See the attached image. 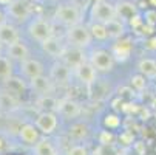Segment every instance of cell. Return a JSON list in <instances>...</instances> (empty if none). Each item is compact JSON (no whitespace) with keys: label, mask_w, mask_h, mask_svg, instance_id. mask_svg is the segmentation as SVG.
Wrapping results in <instances>:
<instances>
[{"label":"cell","mask_w":156,"mask_h":155,"mask_svg":"<svg viewBox=\"0 0 156 155\" xmlns=\"http://www.w3.org/2000/svg\"><path fill=\"white\" fill-rule=\"evenodd\" d=\"M54 19H57L62 25L70 28L73 25L80 24V20H82V9L79 6H76L74 3L59 5L56 13H54Z\"/></svg>","instance_id":"obj_1"},{"label":"cell","mask_w":156,"mask_h":155,"mask_svg":"<svg viewBox=\"0 0 156 155\" xmlns=\"http://www.w3.org/2000/svg\"><path fill=\"white\" fill-rule=\"evenodd\" d=\"M66 40L73 47L87 48V47H90V43L93 40V34H91L90 28L77 24V25H73L68 28V31H66Z\"/></svg>","instance_id":"obj_2"},{"label":"cell","mask_w":156,"mask_h":155,"mask_svg":"<svg viewBox=\"0 0 156 155\" xmlns=\"http://www.w3.org/2000/svg\"><path fill=\"white\" fill-rule=\"evenodd\" d=\"M91 17L94 22L107 24V22L118 17V11H116V6L107 2V0H96L91 8Z\"/></svg>","instance_id":"obj_3"},{"label":"cell","mask_w":156,"mask_h":155,"mask_svg":"<svg viewBox=\"0 0 156 155\" xmlns=\"http://www.w3.org/2000/svg\"><path fill=\"white\" fill-rule=\"evenodd\" d=\"M90 62L94 65V68L101 73H110L115 68L116 57L113 56L111 51L107 50H94L90 54Z\"/></svg>","instance_id":"obj_4"},{"label":"cell","mask_w":156,"mask_h":155,"mask_svg":"<svg viewBox=\"0 0 156 155\" xmlns=\"http://www.w3.org/2000/svg\"><path fill=\"white\" fill-rule=\"evenodd\" d=\"M28 33H30V37L34 39L39 43H42L43 40H47L48 37L54 36L51 22H48L45 19H36V20H33L31 24L28 25Z\"/></svg>","instance_id":"obj_5"},{"label":"cell","mask_w":156,"mask_h":155,"mask_svg":"<svg viewBox=\"0 0 156 155\" xmlns=\"http://www.w3.org/2000/svg\"><path fill=\"white\" fill-rule=\"evenodd\" d=\"M34 124L37 126V129L42 132V134L51 135L53 132L57 129V124H59L57 115H56L54 112H42V113L36 118Z\"/></svg>","instance_id":"obj_6"},{"label":"cell","mask_w":156,"mask_h":155,"mask_svg":"<svg viewBox=\"0 0 156 155\" xmlns=\"http://www.w3.org/2000/svg\"><path fill=\"white\" fill-rule=\"evenodd\" d=\"M56 112L66 120H76L82 115V107L74 99H62V101H59Z\"/></svg>","instance_id":"obj_7"},{"label":"cell","mask_w":156,"mask_h":155,"mask_svg":"<svg viewBox=\"0 0 156 155\" xmlns=\"http://www.w3.org/2000/svg\"><path fill=\"white\" fill-rule=\"evenodd\" d=\"M62 61L68 65L71 70H76L79 65H82L87 57H85V53H83V48H79V47H70L66 48L62 54Z\"/></svg>","instance_id":"obj_8"},{"label":"cell","mask_w":156,"mask_h":155,"mask_svg":"<svg viewBox=\"0 0 156 155\" xmlns=\"http://www.w3.org/2000/svg\"><path fill=\"white\" fill-rule=\"evenodd\" d=\"M19 138L27 146H34L40 140V130L37 129L36 124L25 123L19 127Z\"/></svg>","instance_id":"obj_9"},{"label":"cell","mask_w":156,"mask_h":155,"mask_svg":"<svg viewBox=\"0 0 156 155\" xmlns=\"http://www.w3.org/2000/svg\"><path fill=\"white\" fill-rule=\"evenodd\" d=\"M74 72H76L77 79H79L82 84L88 85V87H90L93 82L98 81V79H96V78H98V70L94 68V65H93L90 61H85L82 65H79Z\"/></svg>","instance_id":"obj_10"},{"label":"cell","mask_w":156,"mask_h":155,"mask_svg":"<svg viewBox=\"0 0 156 155\" xmlns=\"http://www.w3.org/2000/svg\"><path fill=\"white\" fill-rule=\"evenodd\" d=\"M20 73L28 79H34L37 76L43 75V64L37 59H25L23 62H20Z\"/></svg>","instance_id":"obj_11"},{"label":"cell","mask_w":156,"mask_h":155,"mask_svg":"<svg viewBox=\"0 0 156 155\" xmlns=\"http://www.w3.org/2000/svg\"><path fill=\"white\" fill-rule=\"evenodd\" d=\"M133 51V43L127 37H119L111 47V53L118 61H127Z\"/></svg>","instance_id":"obj_12"},{"label":"cell","mask_w":156,"mask_h":155,"mask_svg":"<svg viewBox=\"0 0 156 155\" xmlns=\"http://www.w3.org/2000/svg\"><path fill=\"white\" fill-rule=\"evenodd\" d=\"M50 78H51L54 82L60 84V85L68 84V82H70V78H71V68H70L63 61H62V62H56L53 67H51Z\"/></svg>","instance_id":"obj_13"},{"label":"cell","mask_w":156,"mask_h":155,"mask_svg":"<svg viewBox=\"0 0 156 155\" xmlns=\"http://www.w3.org/2000/svg\"><path fill=\"white\" fill-rule=\"evenodd\" d=\"M20 40V34H19V30L9 24V22H2L0 24V42L3 45H11V43H16Z\"/></svg>","instance_id":"obj_14"},{"label":"cell","mask_w":156,"mask_h":155,"mask_svg":"<svg viewBox=\"0 0 156 155\" xmlns=\"http://www.w3.org/2000/svg\"><path fill=\"white\" fill-rule=\"evenodd\" d=\"M33 92L37 93L39 96H45V95H51L53 92V79L48 76H37L34 79H30Z\"/></svg>","instance_id":"obj_15"},{"label":"cell","mask_w":156,"mask_h":155,"mask_svg":"<svg viewBox=\"0 0 156 155\" xmlns=\"http://www.w3.org/2000/svg\"><path fill=\"white\" fill-rule=\"evenodd\" d=\"M8 13L12 19H16L17 22H25L30 14H31V9L28 6L27 2L23 0H14V2L8 6Z\"/></svg>","instance_id":"obj_16"},{"label":"cell","mask_w":156,"mask_h":155,"mask_svg":"<svg viewBox=\"0 0 156 155\" xmlns=\"http://www.w3.org/2000/svg\"><path fill=\"white\" fill-rule=\"evenodd\" d=\"M6 56L11 61H17V62H23L25 59L30 57V50L22 40L11 43V45L6 47Z\"/></svg>","instance_id":"obj_17"},{"label":"cell","mask_w":156,"mask_h":155,"mask_svg":"<svg viewBox=\"0 0 156 155\" xmlns=\"http://www.w3.org/2000/svg\"><path fill=\"white\" fill-rule=\"evenodd\" d=\"M40 47H42L43 53H47L48 56H53V57H62V54L65 51L62 42L57 37H54V36L48 37L47 40H43L40 43Z\"/></svg>","instance_id":"obj_18"},{"label":"cell","mask_w":156,"mask_h":155,"mask_svg":"<svg viewBox=\"0 0 156 155\" xmlns=\"http://www.w3.org/2000/svg\"><path fill=\"white\" fill-rule=\"evenodd\" d=\"M20 105L19 98L8 92V90H2L0 92V112H14Z\"/></svg>","instance_id":"obj_19"},{"label":"cell","mask_w":156,"mask_h":155,"mask_svg":"<svg viewBox=\"0 0 156 155\" xmlns=\"http://www.w3.org/2000/svg\"><path fill=\"white\" fill-rule=\"evenodd\" d=\"M90 137V127L85 123H74L68 127V138L73 141H83Z\"/></svg>","instance_id":"obj_20"},{"label":"cell","mask_w":156,"mask_h":155,"mask_svg":"<svg viewBox=\"0 0 156 155\" xmlns=\"http://www.w3.org/2000/svg\"><path fill=\"white\" fill-rule=\"evenodd\" d=\"M5 90L14 93L16 96H20V95H25L27 84H25V81H22L20 78L11 76V78L5 79Z\"/></svg>","instance_id":"obj_21"},{"label":"cell","mask_w":156,"mask_h":155,"mask_svg":"<svg viewBox=\"0 0 156 155\" xmlns=\"http://www.w3.org/2000/svg\"><path fill=\"white\" fill-rule=\"evenodd\" d=\"M116 11H118V17L121 20H131L138 14V8L135 3L131 2H121L118 6H116Z\"/></svg>","instance_id":"obj_22"},{"label":"cell","mask_w":156,"mask_h":155,"mask_svg":"<svg viewBox=\"0 0 156 155\" xmlns=\"http://www.w3.org/2000/svg\"><path fill=\"white\" fill-rule=\"evenodd\" d=\"M105 27H107L108 36L113 37V39H119V37H122L124 33H125L124 22H122L119 17H116V19H113V20H110V22H107Z\"/></svg>","instance_id":"obj_23"},{"label":"cell","mask_w":156,"mask_h":155,"mask_svg":"<svg viewBox=\"0 0 156 155\" xmlns=\"http://www.w3.org/2000/svg\"><path fill=\"white\" fill-rule=\"evenodd\" d=\"M33 152L34 155H57V150L50 140H39L33 146Z\"/></svg>","instance_id":"obj_24"},{"label":"cell","mask_w":156,"mask_h":155,"mask_svg":"<svg viewBox=\"0 0 156 155\" xmlns=\"http://www.w3.org/2000/svg\"><path fill=\"white\" fill-rule=\"evenodd\" d=\"M37 105L43 110V112H54V110H57L59 101L51 95H45V96H39Z\"/></svg>","instance_id":"obj_25"},{"label":"cell","mask_w":156,"mask_h":155,"mask_svg":"<svg viewBox=\"0 0 156 155\" xmlns=\"http://www.w3.org/2000/svg\"><path fill=\"white\" fill-rule=\"evenodd\" d=\"M138 70L144 76H154V73H156V61L150 59V57L141 59L139 64H138Z\"/></svg>","instance_id":"obj_26"},{"label":"cell","mask_w":156,"mask_h":155,"mask_svg":"<svg viewBox=\"0 0 156 155\" xmlns=\"http://www.w3.org/2000/svg\"><path fill=\"white\" fill-rule=\"evenodd\" d=\"M12 76V62L8 56L0 54V79L5 81Z\"/></svg>","instance_id":"obj_27"},{"label":"cell","mask_w":156,"mask_h":155,"mask_svg":"<svg viewBox=\"0 0 156 155\" xmlns=\"http://www.w3.org/2000/svg\"><path fill=\"white\" fill-rule=\"evenodd\" d=\"M90 31L93 34V39H96V40H105L107 37H110L105 24H101V22H93L90 25Z\"/></svg>","instance_id":"obj_28"},{"label":"cell","mask_w":156,"mask_h":155,"mask_svg":"<svg viewBox=\"0 0 156 155\" xmlns=\"http://www.w3.org/2000/svg\"><path fill=\"white\" fill-rule=\"evenodd\" d=\"M104 127L105 129H110V130H115L118 127H121V118L115 113H107L104 116Z\"/></svg>","instance_id":"obj_29"},{"label":"cell","mask_w":156,"mask_h":155,"mask_svg":"<svg viewBox=\"0 0 156 155\" xmlns=\"http://www.w3.org/2000/svg\"><path fill=\"white\" fill-rule=\"evenodd\" d=\"M94 155H119V150L113 143L110 144H99L94 150Z\"/></svg>","instance_id":"obj_30"},{"label":"cell","mask_w":156,"mask_h":155,"mask_svg":"<svg viewBox=\"0 0 156 155\" xmlns=\"http://www.w3.org/2000/svg\"><path fill=\"white\" fill-rule=\"evenodd\" d=\"M130 84H131V88H133V90H136V92H142L144 88L147 87V81H145V76L142 73L131 76Z\"/></svg>","instance_id":"obj_31"},{"label":"cell","mask_w":156,"mask_h":155,"mask_svg":"<svg viewBox=\"0 0 156 155\" xmlns=\"http://www.w3.org/2000/svg\"><path fill=\"white\" fill-rule=\"evenodd\" d=\"M98 140H99V144H110L115 141V135L110 129H105V130H101L99 135H98Z\"/></svg>","instance_id":"obj_32"},{"label":"cell","mask_w":156,"mask_h":155,"mask_svg":"<svg viewBox=\"0 0 156 155\" xmlns=\"http://www.w3.org/2000/svg\"><path fill=\"white\" fill-rule=\"evenodd\" d=\"M66 155H90L88 153V149L82 144H76L73 147H70V150L66 152Z\"/></svg>","instance_id":"obj_33"},{"label":"cell","mask_w":156,"mask_h":155,"mask_svg":"<svg viewBox=\"0 0 156 155\" xmlns=\"http://www.w3.org/2000/svg\"><path fill=\"white\" fill-rule=\"evenodd\" d=\"M119 141H121L124 146H130V144H133V141H135V137H133L131 132L125 130V132H122V134L119 135Z\"/></svg>","instance_id":"obj_34"},{"label":"cell","mask_w":156,"mask_h":155,"mask_svg":"<svg viewBox=\"0 0 156 155\" xmlns=\"http://www.w3.org/2000/svg\"><path fill=\"white\" fill-rule=\"evenodd\" d=\"M141 22H142V20H141V17L136 14L135 17H133V19L130 20V24H131V27H135V28H136V27H139V25H141Z\"/></svg>","instance_id":"obj_35"},{"label":"cell","mask_w":156,"mask_h":155,"mask_svg":"<svg viewBox=\"0 0 156 155\" xmlns=\"http://www.w3.org/2000/svg\"><path fill=\"white\" fill-rule=\"evenodd\" d=\"M147 48L148 50H156V37H153L147 42Z\"/></svg>","instance_id":"obj_36"},{"label":"cell","mask_w":156,"mask_h":155,"mask_svg":"<svg viewBox=\"0 0 156 155\" xmlns=\"http://www.w3.org/2000/svg\"><path fill=\"white\" fill-rule=\"evenodd\" d=\"M5 149H6V141H5V138L2 135H0V153L5 152Z\"/></svg>","instance_id":"obj_37"},{"label":"cell","mask_w":156,"mask_h":155,"mask_svg":"<svg viewBox=\"0 0 156 155\" xmlns=\"http://www.w3.org/2000/svg\"><path fill=\"white\" fill-rule=\"evenodd\" d=\"M14 0H0V6H9Z\"/></svg>","instance_id":"obj_38"},{"label":"cell","mask_w":156,"mask_h":155,"mask_svg":"<svg viewBox=\"0 0 156 155\" xmlns=\"http://www.w3.org/2000/svg\"><path fill=\"white\" fill-rule=\"evenodd\" d=\"M2 22H5V16H3L2 9H0V24H2Z\"/></svg>","instance_id":"obj_39"},{"label":"cell","mask_w":156,"mask_h":155,"mask_svg":"<svg viewBox=\"0 0 156 155\" xmlns=\"http://www.w3.org/2000/svg\"><path fill=\"white\" fill-rule=\"evenodd\" d=\"M2 47H3V43H2V42H0V51H2Z\"/></svg>","instance_id":"obj_40"},{"label":"cell","mask_w":156,"mask_h":155,"mask_svg":"<svg viewBox=\"0 0 156 155\" xmlns=\"http://www.w3.org/2000/svg\"><path fill=\"white\" fill-rule=\"evenodd\" d=\"M153 78H154V82H156V73H154V76H153Z\"/></svg>","instance_id":"obj_41"}]
</instances>
